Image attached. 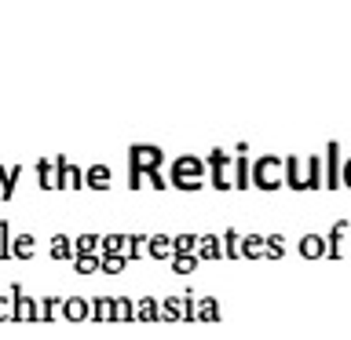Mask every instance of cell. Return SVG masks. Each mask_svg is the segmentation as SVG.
I'll return each instance as SVG.
<instances>
[{
    "label": "cell",
    "instance_id": "obj_1",
    "mask_svg": "<svg viewBox=\"0 0 351 340\" xmlns=\"http://www.w3.org/2000/svg\"><path fill=\"white\" fill-rule=\"evenodd\" d=\"M161 161H165V154L158 147H143V143L128 147V186H132V191H139V186H143V175L150 180L154 191H165L169 180H161V172H158Z\"/></svg>",
    "mask_w": 351,
    "mask_h": 340
},
{
    "label": "cell",
    "instance_id": "obj_2",
    "mask_svg": "<svg viewBox=\"0 0 351 340\" xmlns=\"http://www.w3.org/2000/svg\"><path fill=\"white\" fill-rule=\"evenodd\" d=\"M169 183L176 186V191H186V194L202 191V186H205V161L194 158V154H183V158H176V161H172Z\"/></svg>",
    "mask_w": 351,
    "mask_h": 340
},
{
    "label": "cell",
    "instance_id": "obj_3",
    "mask_svg": "<svg viewBox=\"0 0 351 340\" xmlns=\"http://www.w3.org/2000/svg\"><path fill=\"white\" fill-rule=\"evenodd\" d=\"M282 169H285L282 158L263 154L260 161H252V186H260V191H278V186L285 183L282 180Z\"/></svg>",
    "mask_w": 351,
    "mask_h": 340
},
{
    "label": "cell",
    "instance_id": "obj_4",
    "mask_svg": "<svg viewBox=\"0 0 351 340\" xmlns=\"http://www.w3.org/2000/svg\"><path fill=\"white\" fill-rule=\"evenodd\" d=\"M11 296H15V315L11 322H40V300L22 293V282H11Z\"/></svg>",
    "mask_w": 351,
    "mask_h": 340
},
{
    "label": "cell",
    "instance_id": "obj_5",
    "mask_svg": "<svg viewBox=\"0 0 351 340\" xmlns=\"http://www.w3.org/2000/svg\"><path fill=\"white\" fill-rule=\"evenodd\" d=\"M205 165L213 169V186H216V191H230V186H234V183L227 180V165H234V154H227V150H208Z\"/></svg>",
    "mask_w": 351,
    "mask_h": 340
},
{
    "label": "cell",
    "instance_id": "obj_6",
    "mask_svg": "<svg viewBox=\"0 0 351 340\" xmlns=\"http://www.w3.org/2000/svg\"><path fill=\"white\" fill-rule=\"evenodd\" d=\"M81 191L84 186V172L77 169V165H70L66 158H55V191Z\"/></svg>",
    "mask_w": 351,
    "mask_h": 340
},
{
    "label": "cell",
    "instance_id": "obj_7",
    "mask_svg": "<svg viewBox=\"0 0 351 340\" xmlns=\"http://www.w3.org/2000/svg\"><path fill=\"white\" fill-rule=\"evenodd\" d=\"M296 249H300V256H304V260L329 256V241H326L322 234H304V238H300V245H296Z\"/></svg>",
    "mask_w": 351,
    "mask_h": 340
},
{
    "label": "cell",
    "instance_id": "obj_8",
    "mask_svg": "<svg viewBox=\"0 0 351 340\" xmlns=\"http://www.w3.org/2000/svg\"><path fill=\"white\" fill-rule=\"evenodd\" d=\"M62 318H70V322H84V318H92V304H88L84 296H66V300H62Z\"/></svg>",
    "mask_w": 351,
    "mask_h": 340
},
{
    "label": "cell",
    "instance_id": "obj_9",
    "mask_svg": "<svg viewBox=\"0 0 351 340\" xmlns=\"http://www.w3.org/2000/svg\"><path fill=\"white\" fill-rule=\"evenodd\" d=\"M147 256H150V260H172V256H176V241H172L169 234H154Z\"/></svg>",
    "mask_w": 351,
    "mask_h": 340
},
{
    "label": "cell",
    "instance_id": "obj_10",
    "mask_svg": "<svg viewBox=\"0 0 351 340\" xmlns=\"http://www.w3.org/2000/svg\"><path fill=\"white\" fill-rule=\"evenodd\" d=\"M161 318H165V322H186V300H183V296H169V300H161Z\"/></svg>",
    "mask_w": 351,
    "mask_h": 340
},
{
    "label": "cell",
    "instance_id": "obj_11",
    "mask_svg": "<svg viewBox=\"0 0 351 340\" xmlns=\"http://www.w3.org/2000/svg\"><path fill=\"white\" fill-rule=\"evenodd\" d=\"M19 175H22V165H11V169H4L0 165V197H15V183H19Z\"/></svg>",
    "mask_w": 351,
    "mask_h": 340
},
{
    "label": "cell",
    "instance_id": "obj_12",
    "mask_svg": "<svg viewBox=\"0 0 351 340\" xmlns=\"http://www.w3.org/2000/svg\"><path fill=\"white\" fill-rule=\"evenodd\" d=\"M241 256H245V260H260V256H267V238H263V234H249V238H241Z\"/></svg>",
    "mask_w": 351,
    "mask_h": 340
},
{
    "label": "cell",
    "instance_id": "obj_13",
    "mask_svg": "<svg viewBox=\"0 0 351 340\" xmlns=\"http://www.w3.org/2000/svg\"><path fill=\"white\" fill-rule=\"evenodd\" d=\"M197 256H202V260H219V256H223V238L202 234V241H197Z\"/></svg>",
    "mask_w": 351,
    "mask_h": 340
},
{
    "label": "cell",
    "instance_id": "obj_14",
    "mask_svg": "<svg viewBox=\"0 0 351 340\" xmlns=\"http://www.w3.org/2000/svg\"><path fill=\"white\" fill-rule=\"evenodd\" d=\"M84 186H92V191H106V186H110V169H106V165H88Z\"/></svg>",
    "mask_w": 351,
    "mask_h": 340
},
{
    "label": "cell",
    "instance_id": "obj_15",
    "mask_svg": "<svg viewBox=\"0 0 351 340\" xmlns=\"http://www.w3.org/2000/svg\"><path fill=\"white\" fill-rule=\"evenodd\" d=\"M136 318L139 322H161V304L154 296H143V300H136Z\"/></svg>",
    "mask_w": 351,
    "mask_h": 340
},
{
    "label": "cell",
    "instance_id": "obj_16",
    "mask_svg": "<svg viewBox=\"0 0 351 340\" xmlns=\"http://www.w3.org/2000/svg\"><path fill=\"white\" fill-rule=\"evenodd\" d=\"M73 271H77V274H95V271H103V252H81V256L73 260Z\"/></svg>",
    "mask_w": 351,
    "mask_h": 340
},
{
    "label": "cell",
    "instance_id": "obj_17",
    "mask_svg": "<svg viewBox=\"0 0 351 340\" xmlns=\"http://www.w3.org/2000/svg\"><path fill=\"white\" fill-rule=\"evenodd\" d=\"M51 260H77V249H73V241L66 238V234H55L51 238Z\"/></svg>",
    "mask_w": 351,
    "mask_h": 340
},
{
    "label": "cell",
    "instance_id": "obj_18",
    "mask_svg": "<svg viewBox=\"0 0 351 340\" xmlns=\"http://www.w3.org/2000/svg\"><path fill=\"white\" fill-rule=\"evenodd\" d=\"M92 318L95 322H114V296H95L92 300Z\"/></svg>",
    "mask_w": 351,
    "mask_h": 340
},
{
    "label": "cell",
    "instance_id": "obj_19",
    "mask_svg": "<svg viewBox=\"0 0 351 340\" xmlns=\"http://www.w3.org/2000/svg\"><path fill=\"white\" fill-rule=\"evenodd\" d=\"M234 186H238V191L252 186V165L245 161V154H238V158H234Z\"/></svg>",
    "mask_w": 351,
    "mask_h": 340
},
{
    "label": "cell",
    "instance_id": "obj_20",
    "mask_svg": "<svg viewBox=\"0 0 351 340\" xmlns=\"http://www.w3.org/2000/svg\"><path fill=\"white\" fill-rule=\"evenodd\" d=\"M33 249H37V238H33V234H19L15 241H11V256H15V260H29Z\"/></svg>",
    "mask_w": 351,
    "mask_h": 340
},
{
    "label": "cell",
    "instance_id": "obj_21",
    "mask_svg": "<svg viewBox=\"0 0 351 340\" xmlns=\"http://www.w3.org/2000/svg\"><path fill=\"white\" fill-rule=\"evenodd\" d=\"M197 260H202L197 252H176V256H172V271L176 274H194L197 271Z\"/></svg>",
    "mask_w": 351,
    "mask_h": 340
},
{
    "label": "cell",
    "instance_id": "obj_22",
    "mask_svg": "<svg viewBox=\"0 0 351 340\" xmlns=\"http://www.w3.org/2000/svg\"><path fill=\"white\" fill-rule=\"evenodd\" d=\"M132 318H136V300L114 296V322H132Z\"/></svg>",
    "mask_w": 351,
    "mask_h": 340
},
{
    "label": "cell",
    "instance_id": "obj_23",
    "mask_svg": "<svg viewBox=\"0 0 351 340\" xmlns=\"http://www.w3.org/2000/svg\"><path fill=\"white\" fill-rule=\"evenodd\" d=\"M285 183H289L293 191H307V183L300 175V161H296V158H285Z\"/></svg>",
    "mask_w": 351,
    "mask_h": 340
},
{
    "label": "cell",
    "instance_id": "obj_24",
    "mask_svg": "<svg viewBox=\"0 0 351 340\" xmlns=\"http://www.w3.org/2000/svg\"><path fill=\"white\" fill-rule=\"evenodd\" d=\"M216 318H219L216 296H202V300H197V322H216Z\"/></svg>",
    "mask_w": 351,
    "mask_h": 340
},
{
    "label": "cell",
    "instance_id": "obj_25",
    "mask_svg": "<svg viewBox=\"0 0 351 340\" xmlns=\"http://www.w3.org/2000/svg\"><path fill=\"white\" fill-rule=\"evenodd\" d=\"M344 234H348V223H344V219H340V223L333 227V234H329L326 241H329V256H344V249H340V245H344Z\"/></svg>",
    "mask_w": 351,
    "mask_h": 340
},
{
    "label": "cell",
    "instance_id": "obj_26",
    "mask_svg": "<svg viewBox=\"0 0 351 340\" xmlns=\"http://www.w3.org/2000/svg\"><path fill=\"white\" fill-rule=\"evenodd\" d=\"M143 249H150V241H147V238H143V234H128V249H125V256H128L132 263H136V260H143V256H147V252H143Z\"/></svg>",
    "mask_w": 351,
    "mask_h": 340
},
{
    "label": "cell",
    "instance_id": "obj_27",
    "mask_svg": "<svg viewBox=\"0 0 351 340\" xmlns=\"http://www.w3.org/2000/svg\"><path fill=\"white\" fill-rule=\"evenodd\" d=\"M128 263H132V260L125 256V252H110V256H103V274H121Z\"/></svg>",
    "mask_w": 351,
    "mask_h": 340
},
{
    "label": "cell",
    "instance_id": "obj_28",
    "mask_svg": "<svg viewBox=\"0 0 351 340\" xmlns=\"http://www.w3.org/2000/svg\"><path fill=\"white\" fill-rule=\"evenodd\" d=\"M37 180H40V191H55V158L37 165Z\"/></svg>",
    "mask_w": 351,
    "mask_h": 340
},
{
    "label": "cell",
    "instance_id": "obj_29",
    "mask_svg": "<svg viewBox=\"0 0 351 340\" xmlns=\"http://www.w3.org/2000/svg\"><path fill=\"white\" fill-rule=\"evenodd\" d=\"M223 256L227 260H241V238L234 234V227L223 230Z\"/></svg>",
    "mask_w": 351,
    "mask_h": 340
},
{
    "label": "cell",
    "instance_id": "obj_30",
    "mask_svg": "<svg viewBox=\"0 0 351 340\" xmlns=\"http://www.w3.org/2000/svg\"><path fill=\"white\" fill-rule=\"evenodd\" d=\"M73 249H77V256H81V252H95V249H103V238L99 234H77Z\"/></svg>",
    "mask_w": 351,
    "mask_h": 340
},
{
    "label": "cell",
    "instance_id": "obj_31",
    "mask_svg": "<svg viewBox=\"0 0 351 340\" xmlns=\"http://www.w3.org/2000/svg\"><path fill=\"white\" fill-rule=\"evenodd\" d=\"M128 249V234H103V256L110 252H125Z\"/></svg>",
    "mask_w": 351,
    "mask_h": 340
},
{
    "label": "cell",
    "instance_id": "obj_32",
    "mask_svg": "<svg viewBox=\"0 0 351 340\" xmlns=\"http://www.w3.org/2000/svg\"><path fill=\"white\" fill-rule=\"evenodd\" d=\"M59 311H62V300H59V296H44V300H40V322H51Z\"/></svg>",
    "mask_w": 351,
    "mask_h": 340
},
{
    "label": "cell",
    "instance_id": "obj_33",
    "mask_svg": "<svg viewBox=\"0 0 351 340\" xmlns=\"http://www.w3.org/2000/svg\"><path fill=\"white\" fill-rule=\"evenodd\" d=\"M11 227H8V219H0V260H11Z\"/></svg>",
    "mask_w": 351,
    "mask_h": 340
},
{
    "label": "cell",
    "instance_id": "obj_34",
    "mask_svg": "<svg viewBox=\"0 0 351 340\" xmlns=\"http://www.w3.org/2000/svg\"><path fill=\"white\" fill-rule=\"evenodd\" d=\"M285 256V238L282 234H271L267 238V260H282Z\"/></svg>",
    "mask_w": 351,
    "mask_h": 340
},
{
    "label": "cell",
    "instance_id": "obj_35",
    "mask_svg": "<svg viewBox=\"0 0 351 340\" xmlns=\"http://www.w3.org/2000/svg\"><path fill=\"white\" fill-rule=\"evenodd\" d=\"M176 241V252H197V234H180V238H172Z\"/></svg>",
    "mask_w": 351,
    "mask_h": 340
},
{
    "label": "cell",
    "instance_id": "obj_36",
    "mask_svg": "<svg viewBox=\"0 0 351 340\" xmlns=\"http://www.w3.org/2000/svg\"><path fill=\"white\" fill-rule=\"evenodd\" d=\"M326 154H329V180H326V186H340L344 180L337 175V147H329Z\"/></svg>",
    "mask_w": 351,
    "mask_h": 340
},
{
    "label": "cell",
    "instance_id": "obj_37",
    "mask_svg": "<svg viewBox=\"0 0 351 340\" xmlns=\"http://www.w3.org/2000/svg\"><path fill=\"white\" fill-rule=\"evenodd\" d=\"M11 315H15V296H0V322H11Z\"/></svg>",
    "mask_w": 351,
    "mask_h": 340
},
{
    "label": "cell",
    "instance_id": "obj_38",
    "mask_svg": "<svg viewBox=\"0 0 351 340\" xmlns=\"http://www.w3.org/2000/svg\"><path fill=\"white\" fill-rule=\"evenodd\" d=\"M344 183H348V186H351V161H348V165H344Z\"/></svg>",
    "mask_w": 351,
    "mask_h": 340
}]
</instances>
